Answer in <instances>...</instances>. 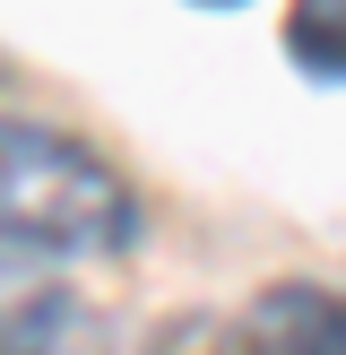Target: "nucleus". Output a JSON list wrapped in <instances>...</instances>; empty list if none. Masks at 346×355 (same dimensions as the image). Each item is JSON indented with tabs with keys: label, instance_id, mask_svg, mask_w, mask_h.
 <instances>
[{
	"label": "nucleus",
	"instance_id": "f257e3e1",
	"mask_svg": "<svg viewBox=\"0 0 346 355\" xmlns=\"http://www.w3.org/2000/svg\"><path fill=\"white\" fill-rule=\"evenodd\" d=\"M138 243V191L86 139L0 113V252L9 260H104Z\"/></svg>",
	"mask_w": 346,
	"mask_h": 355
},
{
	"label": "nucleus",
	"instance_id": "f03ea898",
	"mask_svg": "<svg viewBox=\"0 0 346 355\" xmlns=\"http://www.w3.org/2000/svg\"><path fill=\"white\" fill-rule=\"evenodd\" d=\"M251 355H346V286L329 277H277L242 312Z\"/></svg>",
	"mask_w": 346,
	"mask_h": 355
},
{
	"label": "nucleus",
	"instance_id": "7ed1b4c3",
	"mask_svg": "<svg viewBox=\"0 0 346 355\" xmlns=\"http://www.w3.org/2000/svg\"><path fill=\"white\" fill-rule=\"evenodd\" d=\"M69 329H78V295L35 260L0 252V355H69Z\"/></svg>",
	"mask_w": 346,
	"mask_h": 355
},
{
	"label": "nucleus",
	"instance_id": "20e7f679",
	"mask_svg": "<svg viewBox=\"0 0 346 355\" xmlns=\"http://www.w3.org/2000/svg\"><path fill=\"white\" fill-rule=\"evenodd\" d=\"M286 52H294L303 78L346 87V0H303V9H286Z\"/></svg>",
	"mask_w": 346,
	"mask_h": 355
},
{
	"label": "nucleus",
	"instance_id": "39448f33",
	"mask_svg": "<svg viewBox=\"0 0 346 355\" xmlns=\"http://www.w3.org/2000/svg\"><path fill=\"white\" fill-rule=\"evenodd\" d=\"M147 355H251V329H242V312H190V321L156 329Z\"/></svg>",
	"mask_w": 346,
	"mask_h": 355
}]
</instances>
